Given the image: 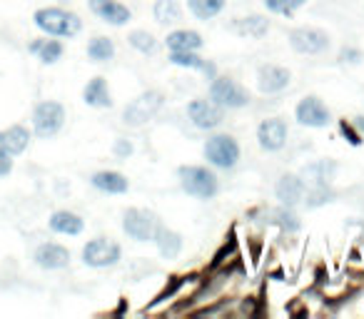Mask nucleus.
<instances>
[{"instance_id":"nucleus-11","label":"nucleus","mask_w":364,"mask_h":319,"mask_svg":"<svg viewBox=\"0 0 364 319\" xmlns=\"http://www.w3.org/2000/svg\"><path fill=\"white\" fill-rule=\"evenodd\" d=\"M225 112L220 105H215L213 100H205V97H195L188 102V117L198 130H218L225 122Z\"/></svg>"},{"instance_id":"nucleus-27","label":"nucleus","mask_w":364,"mask_h":319,"mask_svg":"<svg viewBox=\"0 0 364 319\" xmlns=\"http://www.w3.org/2000/svg\"><path fill=\"white\" fill-rule=\"evenodd\" d=\"M63 43L60 40H36L31 43V53L33 55H38V60L46 63V65H53V63H58L63 58Z\"/></svg>"},{"instance_id":"nucleus-13","label":"nucleus","mask_w":364,"mask_h":319,"mask_svg":"<svg viewBox=\"0 0 364 319\" xmlns=\"http://www.w3.org/2000/svg\"><path fill=\"white\" fill-rule=\"evenodd\" d=\"M292 82V72L282 65H259L257 70V90L262 95H277V92L287 90Z\"/></svg>"},{"instance_id":"nucleus-8","label":"nucleus","mask_w":364,"mask_h":319,"mask_svg":"<svg viewBox=\"0 0 364 319\" xmlns=\"http://www.w3.org/2000/svg\"><path fill=\"white\" fill-rule=\"evenodd\" d=\"M120 259H122V247L107 237H95L82 247V262L92 269L115 267Z\"/></svg>"},{"instance_id":"nucleus-26","label":"nucleus","mask_w":364,"mask_h":319,"mask_svg":"<svg viewBox=\"0 0 364 319\" xmlns=\"http://www.w3.org/2000/svg\"><path fill=\"white\" fill-rule=\"evenodd\" d=\"M152 16L160 26H177L182 21V8L177 0H155Z\"/></svg>"},{"instance_id":"nucleus-25","label":"nucleus","mask_w":364,"mask_h":319,"mask_svg":"<svg viewBox=\"0 0 364 319\" xmlns=\"http://www.w3.org/2000/svg\"><path fill=\"white\" fill-rule=\"evenodd\" d=\"M225 6H228V0H188V11L203 23L218 18L225 11Z\"/></svg>"},{"instance_id":"nucleus-9","label":"nucleus","mask_w":364,"mask_h":319,"mask_svg":"<svg viewBox=\"0 0 364 319\" xmlns=\"http://www.w3.org/2000/svg\"><path fill=\"white\" fill-rule=\"evenodd\" d=\"M287 40L289 48L299 55H322L329 50V36L322 28H294V31H289Z\"/></svg>"},{"instance_id":"nucleus-1","label":"nucleus","mask_w":364,"mask_h":319,"mask_svg":"<svg viewBox=\"0 0 364 319\" xmlns=\"http://www.w3.org/2000/svg\"><path fill=\"white\" fill-rule=\"evenodd\" d=\"M182 193H188L195 200H215L220 195V180L205 165H182L177 168Z\"/></svg>"},{"instance_id":"nucleus-24","label":"nucleus","mask_w":364,"mask_h":319,"mask_svg":"<svg viewBox=\"0 0 364 319\" xmlns=\"http://www.w3.org/2000/svg\"><path fill=\"white\" fill-rule=\"evenodd\" d=\"M155 244H157V252H160L165 259H175L177 254L182 252V237L175 232V229H167L165 225H162V229L157 232Z\"/></svg>"},{"instance_id":"nucleus-2","label":"nucleus","mask_w":364,"mask_h":319,"mask_svg":"<svg viewBox=\"0 0 364 319\" xmlns=\"http://www.w3.org/2000/svg\"><path fill=\"white\" fill-rule=\"evenodd\" d=\"M33 21L43 33L53 38H75L82 31V21L65 8H41L36 11Z\"/></svg>"},{"instance_id":"nucleus-15","label":"nucleus","mask_w":364,"mask_h":319,"mask_svg":"<svg viewBox=\"0 0 364 319\" xmlns=\"http://www.w3.org/2000/svg\"><path fill=\"white\" fill-rule=\"evenodd\" d=\"M167 60H170V65H175V67H188V70L203 72L205 80H213V77L218 75L215 63L205 60V58L200 55V50H172L170 55H167Z\"/></svg>"},{"instance_id":"nucleus-20","label":"nucleus","mask_w":364,"mask_h":319,"mask_svg":"<svg viewBox=\"0 0 364 319\" xmlns=\"http://www.w3.org/2000/svg\"><path fill=\"white\" fill-rule=\"evenodd\" d=\"M82 100H85V105L97 107V110L112 107V95H110V87H107L105 77L97 75V77H92V80H87L85 90H82Z\"/></svg>"},{"instance_id":"nucleus-5","label":"nucleus","mask_w":364,"mask_h":319,"mask_svg":"<svg viewBox=\"0 0 364 319\" xmlns=\"http://www.w3.org/2000/svg\"><path fill=\"white\" fill-rule=\"evenodd\" d=\"M208 95H210V100L223 107V110H242V107L250 105V92L245 90L235 77H228V75H215L213 80H210Z\"/></svg>"},{"instance_id":"nucleus-6","label":"nucleus","mask_w":364,"mask_h":319,"mask_svg":"<svg viewBox=\"0 0 364 319\" xmlns=\"http://www.w3.org/2000/svg\"><path fill=\"white\" fill-rule=\"evenodd\" d=\"M165 105V95L160 90H145L122 110V120L130 127H142L157 115Z\"/></svg>"},{"instance_id":"nucleus-18","label":"nucleus","mask_w":364,"mask_h":319,"mask_svg":"<svg viewBox=\"0 0 364 319\" xmlns=\"http://www.w3.org/2000/svg\"><path fill=\"white\" fill-rule=\"evenodd\" d=\"M36 262L43 269H65L70 264V252L58 242H43L36 249Z\"/></svg>"},{"instance_id":"nucleus-17","label":"nucleus","mask_w":364,"mask_h":319,"mask_svg":"<svg viewBox=\"0 0 364 319\" xmlns=\"http://www.w3.org/2000/svg\"><path fill=\"white\" fill-rule=\"evenodd\" d=\"M304 193H307V185L299 175H282L274 185V195L284 207H294V205L302 202Z\"/></svg>"},{"instance_id":"nucleus-4","label":"nucleus","mask_w":364,"mask_h":319,"mask_svg":"<svg viewBox=\"0 0 364 319\" xmlns=\"http://www.w3.org/2000/svg\"><path fill=\"white\" fill-rule=\"evenodd\" d=\"M162 229V222L155 212L142 207H130L122 215V232L135 242H155L157 232Z\"/></svg>"},{"instance_id":"nucleus-21","label":"nucleus","mask_w":364,"mask_h":319,"mask_svg":"<svg viewBox=\"0 0 364 319\" xmlns=\"http://www.w3.org/2000/svg\"><path fill=\"white\" fill-rule=\"evenodd\" d=\"M48 225H50L53 232L68 234V237H77V234L85 229L82 217H80V215H75V212H70V210H58V212H53L50 220H48Z\"/></svg>"},{"instance_id":"nucleus-12","label":"nucleus","mask_w":364,"mask_h":319,"mask_svg":"<svg viewBox=\"0 0 364 319\" xmlns=\"http://www.w3.org/2000/svg\"><path fill=\"white\" fill-rule=\"evenodd\" d=\"M289 127L282 117H267L257 125V145L264 152H279L287 145Z\"/></svg>"},{"instance_id":"nucleus-7","label":"nucleus","mask_w":364,"mask_h":319,"mask_svg":"<svg viewBox=\"0 0 364 319\" xmlns=\"http://www.w3.org/2000/svg\"><path fill=\"white\" fill-rule=\"evenodd\" d=\"M65 125V107L55 100H43L33 110V130L38 137L48 140V137H55L58 132Z\"/></svg>"},{"instance_id":"nucleus-28","label":"nucleus","mask_w":364,"mask_h":319,"mask_svg":"<svg viewBox=\"0 0 364 319\" xmlns=\"http://www.w3.org/2000/svg\"><path fill=\"white\" fill-rule=\"evenodd\" d=\"M87 58H90L92 63H107L115 58V43L110 40V38H92L90 43H87Z\"/></svg>"},{"instance_id":"nucleus-34","label":"nucleus","mask_w":364,"mask_h":319,"mask_svg":"<svg viewBox=\"0 0 364 319\" xmlns=\"http://www.w3.org/2000/svg\"><path fill=\"white\" fill-rule=\"evenodd\" d=\"M11 170H13V157H8V155L0 152V178L11 175Z\"/></svg>"},{"instance_id":"nucleus-3","label":"nucleus","mask_w":364,"mask_h":319,"mask_svg":"<svg viewBox=\"0 0 364 319\" xmlns=\"http://www.w3.org/2000/svg\"><path fill=\"white\" fill-rule=\"evenodd\" d=\"M203 155L213 168L218 170H235L240 163V142L235 140L232 135L228 132H215L205 140V147H203Z\"/></svg>"},{"instance_id":"nucleus-35","label":"nucleus","mask_w":364,"mask_h":319,"mask_svg":"<svg viewBox=\"0 0 364 319\" xmlns=\"http://www.w3.org/2000/svg\"><path fill=\"white\" fill-rule=\"evenodd\" d=\"M354 127H357V132L364 137V115H359V117H354Z\"/></svg>"},{"instance_id":"nucleus-29","label":"nucleus","mask_w":364,"mask_h":319,"mask_svg":"<svg viewBox=\"0 0 364 319\" xmlns=\"http://www.w3.org/2000/svg\"><path fill=\"white\" fill-rule=\"evenodd\" d=\"M127 43H130L132 50L142 53V55H152V53L157 50V38L147 31H132L130 36H127Z\"/></svg>"},{"instance_id":"nucleus-30","label":"nucleus","mask_w":364,"mask_h":319,"mask_svg":"<svg viewBox=\"0 0 364 319\" xmlns=\"http://www.w3.org/2000/svg\"><path fill=\"white\" fill-rule=\"evenodd\" d=\"M304 6H307V0H264L267 13H272V16H282V18H294V13Z\"/></svg>"},{"instance_id":"nucleus-19","label":"nucleus","mask_w":364,"mask_h":319,"mask_svg":"<svg viewBox=\"0 0 364 319\" xmlns=\"http://www.w3.org/2000/svg\"><path fill=\"white\" fill-rule=\"evenodd\" d=\"M90 185L105 195H125L130 190L127 178L122 173H117V170H100V173H95L90 178Z\"/></svg>"},{"instance_id":"nucleus-23","label":"nucleus","mask_w":364,"mask_h":319,"mask_svg":"<svg viewBox=\"0 0 364 319\" xmlns=\"http://www.w3.org/2000/svg\"><path fill=\"white\" fill-rule=\"evenodd\" d=\"M232 31L242 38H252V40H262L264 36L269 33V21L264 16H245V18H237L232 23Z\"/></svg>"},{"instance_id":"nucleus-31","label":"nucleus","mask_w":364,"mask_h":319,"mask_svg":"<svg viewBox=\"0 0 364 319\" xmlns=\"http://www.w3.org/2000/svg\"><path fill=\"white\" fill-rule=\"evenodd\" d=\"M339 130H342V135H344V137H347V135L352 137V140H349L352 145H359V142H362V135L357 132L354 122H352V125H347V120H342V122H339Z\"/></svg>"},{"instance_id":"nucleus-22","label":"nucleus","mask_w":364,"mask_h":319,"mask_svg":"<svg viewBox=\"0 0 364 319\" xmlns=\"http://www.w3.org/2000/svg\"><path fill=\"white\" fill-rule=\"evenodd\" d=\"M205 45L203 36L198 31H190V28H177V31L167 33L165 48L167 50H200Z\"/></svg>"},{"instance_id":"nucleus-14","label":"nucleus","mask_w":364,"mask_h":319,"mask_svg":"<svg viewBox=\"0 0 364 319\" xmlns=\"http://www.w3.org/2000/svg\"><path fill=\"white\" fill-rule=\"evenodd\" d=\"M92 16H97L102 23L112 28H122L132 21V13L127 6H122L120 0H87Z\"/></svg>"},{"instance_id":"nucleus-33","label":"nucleus","mask_w":364,"mask_h":319,"mask_svg":"<svg viewBox=\"0 0 364 319\" xmlns=\"http://www.w3.org/2000/svg\"><path fill=\"white\" fill-rule=\"evenodd\" d=\"M339 60H342V63H359V60H362V53L352 50V48H344V50L339 53Z\"/></svg>"},{"instance_id":"nucleus-10","label":"nucleus","mask_w":364,"mask_h":319,"mask_svg":"<svg viewBox=\"0 0 364 319\" xmlns=\"http://www.w3.org/2000/svg\"><path fill=\"white\" fill-rule=\"evenodd\" d=\"M294 120L302 127H312V130H322L332 122V112L329 107L319 100L317 95H304L294 107Z\"/></svg>"},{"instance_id":"nucleus-32","label":"nucleus","mask_w":364,"mask_h":319,"mask_svg":"<svg viewBox=\"0 0 364 319\" xmlns=\"http://www.w3.org/2000/svg\"><path fill=\"white\" fill-rule=\"evenodd\" d=\"M112 150H115L117 157H130L132 155V142L130 140H117Z\"/></svg>"},{"instance_id":"nucleus-16","label":"nucleus","mask_w":364,"mask_h":319,"mask_svg":"<svg viewBox=\"0 0 364 319\" xmlns=\"http://www.w3.org/2000/svg\"><path fill=\"white\" fill-rule=\"evenodd\" d=\"M31 145V130L26 125H11L0 130V152L8 157H18Z\"/></svg>"}]
</instances>
